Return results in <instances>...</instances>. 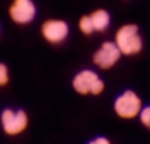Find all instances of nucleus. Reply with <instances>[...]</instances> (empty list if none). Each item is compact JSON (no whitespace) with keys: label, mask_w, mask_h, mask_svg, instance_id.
I'll return each mask as SVG.
<instances>
[{"label":"nucleus","mask_w":150,"mask_h":144,"mask_svg":"<svg viewBox=\"0 0 150 144\" xmlns=\"http://www.w3.org/2000/svg\"><path fill=\"white\" fill-rule=\"evenodd\" d=\"M114 40H115L114 42L124 55H136L143 49V38L140 35L139 26L134 23L122 25L115 32Z\"/></svg>","instance_id":"nucleus-1"},{"label":"nucleus","mask_w":150,"mask_h":144,"mask_svg":"<svg viewBox=\"0 0 150 144\" xmlns=\"http://www.w3.org/2000/svg\"><path fill=\"white\" fill-rule=\"evenodd\" d=\"M73 89L79 93V95H95L98 96L103 92L105 89V83L96 74V71L86 68V70H80L71 82Z\"/></svg>","instance_id":"nucleus-2"},{"label":"nucleus","mask_w":150,"mask_h":144,"mask_svg":"<svg viewBox=\"0 0 150 144\" xmlns=\"http://www.w3.org/2000/svg\"><path fill=\"white\" fill-rule=\"evenodd\" d=\"M142 109H143V102L140 96L133 90L122 92L114 102V111L122 119H133L139 116Z\"/></svg>","instance_id":"nucleus-3"},{"label":"nucleus","mask_w":150,"mask_h":144,"mask_svg":"<svg viewBox=\"0 0 150 144\" xmlns=\"http://www.w3.org/2000/svg\"><path fill=\"white\" fill-rule=\"evenodd\" d=\"M1 128L7 136H19L28 127V115L25 111H13L10 108L4 109L0 115Z\"/></svg>","instance_id":"nucleus-4"},{"label":"nucleus","mask_w":150,"mask_h":144,"mask_svg":"<svg viewBox=\"0 0 150 144\" xmlns=\"http://www.w3.org/2000/svg\"><path fill=\"white\" fill-rule=\"evenodd\" d=\"M9 16L18 25H28L37 16V6L32 0H12Z\"/></svg>","instance_id":"nucleus-5"},{"label":"nucleus","mask_w":150,"mask_h":144,"mask_svg":"<svg viewBox=\"0 0 150 144\" xmlns=\"http://www.w3.org/2000/svg\"><path fill=\"white\" fill-rule=\"evenodd\" d=\"M69 25L61 19H47L41 25V35L50 44H61L69 37Z\"/></svg>","instance_id":"nucleus-6"},{"label":"nucleus","mask_w":150,"mask_h":144,"mask_svg":"<svg viewBox=\"0 0 150 144\" xmlns=\"http://www.w3.org/2000/svg\"><path fill=\"white\" fill-rule=\"evenodd\" d=\"M121 55H122V52L120 51V48L117 47L115 42L106 41L93 54V64L102 70H108L118 63Z\"/></svg>","instance_id":"nucleus-7"},{"label":"nucleus","mask_w":150,"mask_h":144,"mask_svg":"<svg viewBox=\"0 0 150 144\" xmlns=\"http://www.w3.org/2000/svg\"><path fill=\"white\" fill-rule=\"evenodd\" d=\"M91 18H92V22H93V26H95V32H103L111 23L109 12L105 10V9L93 10L91 13Z\"/></svg>","instance_id":"nucleus-8"},{"label":"nucleus","mask_w":150,"mask_h":144,"mask_svg":"<svg viewBox=\"0 0 150 144\" xmlns=\"http://www.w3.org/2000/svg\"><path fill=\"white\" fill-rule=\"evenodd\" d=\"M79 31L83 35H91V34L95 32V26H93L91 15H85L79 19Z\"/></svg>","instance_id":"nucleus-9"},{"label":"nucleus","mask_w":150,"mask_h":144,"mask_svg":"<svg viewBox=\"0 0 150 144\" xmlns=\"http://www.w3.org/2000/svg\"><path fill=\"white\" fill-rule=\"evenodd\" d=\"M139 118H140V121H142V124H143L144 127L150 128V106H144V108L142 109Z\"/></svg>","instance_id":"nucleus-10"},{"label":"nucleus","mask_w":150,"mask_h":144,"mask_svg":"<svg viewBox=\"0 0 150 144\" xmlns=\"http://www.w3.org/2000/svg\"><path fill=\"white\" fill-rule=\"evenodd\" d=\"M7 83H9V70L6 64L0 63V88L6 86Z\"/></svg>","instance_id":"nucleus-11"},{"label":"nucleus","mask_w":150,"mask_h":144,"mask_svg":"<svg viewBox=\"0 0 150 144\" xmlns=\"http://www.w3.org/2000/svg\"><path fill=\"white\" fill-rule=\"evenodd\" d=\"M88 144H111V141L108 138H105V137H96V138H93Z\"/></svg>","instance_id":"nucleus-12"}]
</instances>
